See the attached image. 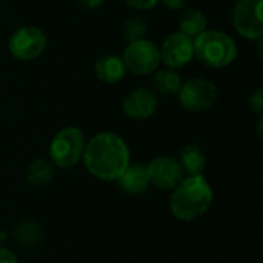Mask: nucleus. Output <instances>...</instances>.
<instances>
[{
    "mask_svg": "<svg viewBox=\"0 0 263 263\" xmlns=\"http://www.w3.org/2000/svg\"><path fill=\"white\" fill-rule=\"evenodd\" d=\"M263 0H237L233 8L234 29L247 40H259L263 35Z\"/></svg>",
    "mask_w": 263,
    "mask_h": 263,
    "instance_id": "obj_8",
    "label": "nucleus"
},
{
    "mask_svg": "<svg viewBox=\"0 0 263 263\" xmlns=\"http://www.w3.org/2000/svg\"><path fill=\"white\" fill-rule=\"evenodd\" d=\"M85 136L76 126H68L60 129L51 140L49 145V157L52 165L69 170L76 166L83 156L85 151Z\"/></svg>",
    "mask_w": 263,
    "mask_h": 263,
    "instance_id": "obj_4",
    "label": "nucleus"
},
{
    "mask_svg": "<svg viewBox=\"0 0 263 263\" xmlns=\"http://www.w3.org/2000/svg\"><path fill=\"white\" fill-rule=\"evenodd\" d=\"M177 96L180 105L186 111L202 112L216 105L219 91L214 82L203 77H193L186 82H182Z\"/></svg>",
    "mask_w": 263,
    "mask_h": 263,
    "instance_id": "obj_5",
    "label": "nucleus"
},
{
    "mask_svg": "<svg viewBox=\"0 0 263 263\" xmlns=\"http://www.w3.org/2000/svg\"><path fill=\"white\" fill-rule=\"evenodd\" d=\"M180 86H182V79L176 69L165 68L157 71L153 77L154 92H159L162 96H174L179 92Z\"/></svg>",
    "mask_w": 263,
    "mask_h": 263,
    "instance_id": "obj_17",
    "label": "nucleus"
},
{
    "mask_svg": "<svg viewBox=\"0 0 263 263\" xmlns=\"http://www.w3.org/2000/svg\"><path fill=\"white\" fill-rule=\"evenodd\" d=\"M122 60L125 63V68L134 76H148L157 69L160 63V52L156 43L142 39L128 43Z\"/></svg>",
    "mask_w": 263,
    "mask_h": 263,
    "instance_id": "obj_6",
    "label": "nucleus"
},
{
    "mask_svg": "<svg viewBox=\"0 0 263 263\" xmlns=\"http://www.w3.org/2000/svg\"><path fill=\"white\" fill-rule=\"evenodd\" d=\"M194 57L210 68H227L237 57L236 42L223 31L205 29L193 39Z\"/></svg>",
    "mask_w": 263,
    "mask_h": 263,
    "instance_id": "obj_3",
    "label": "nucleus"
},
{
    "mask_svg": "<svg viewBox=\"0 0 263 263\" xmlns=\"http://www.w3.org/2000/svg\"><path fill=\"white\" fill-rule=\"evenodd\" d=\"M119 188L131 196H140L146 193L149 186V179L146 174V166L140 163H129L128 168L123 171V174L116 180Z\"/></svg>",
    "mask_w": 263,
    "mask_h": 263,
    "instance_id": "obj_12",
    "label": "nucleus"
},
{
    "mask_svg": "<svg viewBox=\"0 0 263 263\" xmlns=\"http://www.w3.org/2000/svg\"><path fill=\"white\" fill-rule=\"evenodd\" d=\"M160 62H163L171 69H179L188 65L194 57V45L193 39L182 34L180 31L170 34L162 46L159 48Z\"/></svg>",
    "mask_w": 263,
    "mask_h": 263,
    "instance_id": "obj_9",
    "label": "nucleus"
},
{
    "mask_svg": "<svg viewBox=\"0 0 263 263\" xmlns=\"http://www.w3.org/2000/svg\"><path fill=\"white\" fill-rule=\"evenodd\" d=\"M179 165L183 176H202L206 166V156L203 149L197 145H186L179 154Z\"/></svg>",
    "mask_w": 263,
    "mask_h": 263,
    "instance_id": "obj_15",
    "label": "nucleus"
},
{
    "mask_svg": "<svg viewBox=\"0 0 263 263\" xmlns=\"http://www.w3.org/2000/svg\"><path fill=\"white\" fill-rule=\"evenodd\" d=\"M159 2H162L168 9H173V11L183 9L188 3V0H159Z\"/></svg>",
    "mask_w": 263,
    "mask_h": 263,
    "instance_id": "obj_22",
    "label": "nucleus"
},
{
    "mask_svg": "<svg viewBox=\"0 0 263 263\" xmlns=\"http://www.w3.org/2000/svg\"><path fill=\"white\" fill-rule=\"evenodd\" d=\"M250 108L251 111H254L256 114H262L263 111V91L262 88H257L251 96H250Z\"/></svg>",
    "mask_w": 263,
    "mask_h": 263,
    "instance_id": "obj_20",
    "label": "nucleus"
},
{
    "mask_svg": "<svg viewBox=\"0 0 263 263\" xmlns=\"http://www.w3.org/2000/svg\"><path fill=\"white\" fill-rule=\"evenodd\" d=\"M213 200V190L203 176L183 177L171 194L170 210L176 219L193 222L208 213Z\"/></svg>",
    "mask_w": 263,
    "mask_h": 263,
    "instance_id": "obj_2",
    "label": "nucleus"
},
{
    "mask_svg": "<svg viewBox=\"0 0 263 263\" xmlns=\"http://www.w3.org/2000/svg\"><path fill=\"white\" fill-rule=\"evenodd\" d=\"M43 227L32 219L18 222L12 230V239L22 248H34L40 245L43 242Z\"/></svg>",
    "mask_w": 263,
    "mask_h": 263,
    "instance_id": "obj_14",
    "label": "nucleus"
},
{
    "mask_svg": "<svg viewBox=\"0 0 263 263\" xmlns=\"http://www.w3.org/2000/svg\"><path fill=\"white\" fill-rule=\"evenodd\" d=\"M149 185L157 190H174L183 179V173L176 159L160 156L146 165Z\"/></svg>",
    "mask_w": 263,
    "mask_h": 263,
    "instance_id": "obj_10",
    "label": "nucleus"
},
{
    "mask_svg": "<svg viewBox=\"0 0 263 263\" xmlns=\"http://www.w3.org/2000/svg\"><path fill=\"white\" fill-rule=\"evenodd\" d=\"M126 74L125 63L122 57L114 55V54H106L97 59L96 62V76L100 82L105 83H117L120 82Z\"/></svg>",
    "mask_w": 263,
    "mask_h": 263,
    "instance_id": "obj_13",
    "label": "nucleus"
},
{
    "mask_svg": "<svg viewBox=\"0 0 263 263\" xmlns=\"http://www.w3.org/2000/svg\"><path fill=\"white\" fill-rule=\"evenodd\" d=\"M122 109L129 119H149L157 109V94L148 88H136L125 96L122 102Z\"/></svg>",
    "mask_w": 263,
    "mask_h": 263,
    "instance_id": "obj_11",
    "label": "nucleus"
},
{
    "mask_svg": "<svg viewBox=\"0 0 263 263\" xmlns=\"http://www.w3.org/2000/svg\"><path fill=\"white\" fill-rule=\"evenodd\" d=\"M54 177V165L46 159H35L26 168V180L29 185L39 188L48 185Z\"/></svg>",
    "mask_w": 263,
    "mask_h": 263,
    "instance_id": "obj_18",
    "label": "nucleus"
},
{
    "mask_svg": "<svg viewBox=\"0 0 263 263\" xmlns=\"http://www.w3.org/2000/svg\"><path fill=\"white\" fill-rule=\"evenodd\" d=\"M126 5H129L131 8L134 9H140V11H146V9H151L154 8L159 0H125Z\"/></svg>",
    "mask_w": 263,
    "mask_h": 263,
    "instance_id": "obj_21",
    "label": "nucleus"
},
{
    "mask_svg": "<svg viewBox=\"0 0 263 263\" xmlns=\"http://www.w3.org/2000/svg\"><path fill=\"white\" fill-rule=\"evenodd\" d=\"M206 25H208L206 15L203 14L202 9H197V8H190V9L183 11L180 15V20H179L180 32L191 39H194L200 32H203L206 29Z\"/></svg>",
    "mask_w": 263,
    "mask_h": 263,
    "instance_id": "obj_16",
    "label": "nucleus"
},
{
    "mask_svg": "<svg viewBox=\"0 0 263 263\" xmlns=\"http://www.w3.org/2000/svg\"><path fill=\"white\" fill-rule=\"evenodd\" d=\"M6 237H8V234H6L5 231H0V242H5Z\"/></svg>",
    "mask_w": 263,
    "mask_h": 263,
    "instance_id": "obj_25",
    "label": "nucleus"
},
{
    "mask_svg": "<svg viewBox=\"0 0 263 263\" xmlns=\"http://www.w3.org/2000/svg\"><path fill=\"white\" fill-rule=\"evenodd\" d=\"M0 263H18V260L12 251L6 248H0Z\"/></svg>",
    "mask_w": 263,
    "mask_h": 263,
    "instance_id": "obj_23",
    "label": "nucleus"
},
{
    "mask_svg": "<svg viewBox=\"0 0 263 263\" xmlns=\"http://www.w3.org/2000/svg\"><path fill=\"white\" fill-rule=\"evenodd\" d=\"M77 3H80L83 8L86 9H97L100 8V5L103 3V0H76Z\"/></svg>",
    "mask_w": 263,
    "mask_h": 263,
    "instance_id": "obj_24",
    "label": "nucleus"
},
{
    "mask_svg": "<svg viewBox=\"0 0 263 263\" xmlns=\"http://www.w3.org/2000/svg\"><path fill=\"white\" fill-rule=\"evenodd\" d=\"M86 170L103 182H116L129 165V148L125 140L114 133H99L83 151Z\"/></svg>",
    "mask_w": 263,
    "mask_h": 263,
    "instance_id": "obj_1",
    "label": "nucleus"
},
{
    "mask_svg": "<svg viewBox=\"0 0 263 263\" xmlns=\"http://www.w3.org/2000/svg\"><path fill=\"white\" fill-rule=\"evenodd\" d=\"M46 48V35L37 26H22L12 32L8 42L11 55L22 62L37 59Z\"/></svg>",
    "mask_w": 263,
    "mask_h": 263,
    "instance_id": "obj_7",
    "label": "nucleus"
},
{
    "mask_svg": "<svg viewBox=\"0 0 263 263\" xmlns=\"http://www.w3.org/2000/svg\"><path fill=\"white\" fill-rule=\"evenodd\" d=\"M146 31H148V25H146L145 18H142V17H131V18H128L123 23L122 35H123L125 42L133 43V42L145 39Z\"/></svg>",
    "mask_w": 263,
    "mask_h": 263,
    "instance_id": "obj_19",
    "label": "nucleus"
}]
</instances>
